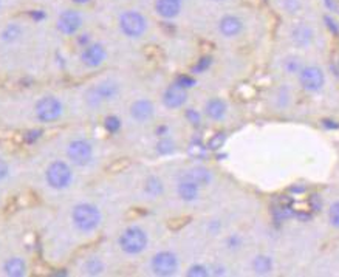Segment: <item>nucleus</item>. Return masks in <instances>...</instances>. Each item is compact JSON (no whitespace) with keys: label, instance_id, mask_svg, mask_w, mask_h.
I'll return each mask as SVG.
<instances>
[{"label":"nucleus","instance_id":"obj_1","mask_svg":"<svg viewBox=\"0 0 339 277\" xmlns=\"http://www.w3.org/2000/svg\"><path fill=\"white\" fill-rule=\"evenodd\" d=\"M72 222L81 233H93L101 223V212L95 204L81 203L73 207Z\"/></svg>","mask_w":339,"mask_h":277},{"label":"nucleus","instance_id":"obj_2","mask_svg":"<svg viewBox=\"0 0 339 277\" xmlns=\"http://www.w3.org/2000/svg\"><path fill=\"white\" fill-rule=\"evenodd\" d=\"M45 181L51 189H67L73 181V170L65 161H53L45 170Z\"/></svg>","mask_w":339,"mask_h":277},{"label":"nucleus","instance_id":"obj_3","mask_svg":"<svg viewBox=\"0 0 339 277\" xmlns=\"http://www.w3.org/2000/svg\"><path fill=\"white\" fill-rule=\"evenodd\" d=\"M118 24L124 36L132 39L141 38L147 30V19L139 11H133V9L124 11L120 16Z\"/></svg>","mask_w":339,"mask_h":277},{"label":"nucleus","instance_id":"obj_4","mask_svg":"<svg viewBox=\"0 0 339 277\" xmlns=\"http://www.w3.org/2000/svg\"><path fill=\"white\" fill-rule=\"evenodd\" d=\"M149 243V238L146 231L138 228V226H130L127 228L124 233L120 237V246L126 254H130V256H135V254H139L146 249Z\"/></svg>","mask_w":339,"mask_h":277},{"label":"nucleus","instance_id":"obj_5","mask_svg":"<svg viewBox=\"0 0 339 277\" xmlns=\"http://www.w3.org/2000/svg\"><path fill=\"white\" fill-rule=\"evenodd\" d=\"M62 112H64L62 102L54 96H43L34 106V113H36L38 121L43 124L56 122L62 117Z\"/></svg>","mask_w":339,"mask_h":277},{"label":"nucleus","instance_id":"obj_6","mask_svg":"<svg viewBox=\"0 0 339 277\" xmlns=\"http://www.w3.org/2000/svg\"><path fill=\"white\" fill-rule=\"evenodd\" d=\"M67 157L76 166H87L93 159V146L85 138H75L67 146Z\"/></svg>","mask_w":339,"mask_h":277},{"label":"nucleus","instance_id":"obj_7","mask_svg":"<svg viewBox=\"0 0 339 277\" xmlns=\"http://www.w3.org/2000/svg\"><path fill=\"white\" fill-rule=\"evenodd\" d=\"M150 268L157 276L168 277L177 273L178 270V259L170 251H161L155 254L154 259L150 262Z\"/></svg>","mask_w":339,"mask_h":277},{"label":"nucleus","instance_id":"obj_8","mask_svg":"<svg viewBox=\"0 0 339 277\" xmlns=\"http://www.w3.org/2000/svg\"><path fill=\"white\" fill-rule=\"evenodd\" d=\"M84 19L83 14L76 9H65L59 14L56 22V28L62 33L64 36H75V34L83 28Z\"/></svg>","mask_w":339,"mask_h":277},{"label":"nucleus","instance_id":"obj_9","mask_svg":"<svg viewBox=\"0 0 339 277\" xmlns=\"http://www.w3.org/2000/svg\"><path fill=\"white\" fill-rule=\"evenodd\" d=\"M120 93V85L113 82V80H104V82H99L98 85L93 87L88 95L87 99L91 104H101V102H107L112 101L118 96Z\"/></svg>","mask_w":339,"mask_h":277},{"label":"nucleus","instance_id":"obj_10","mask_svg":"<svg viewBox=\"0 0 339 277\" xmlns=\"http://www.w3.org/2000/svg\"><path fill=\"white\" fill-rule=\"evenodd\" d=\"M299 80H300V85L307 91H318L322 88V85L325 82V78H324V73L319 67L308 65V67L300 68Z\"/></svg>","mask_w":339,"mask_h":277},{"label":"nucleus","instance_id":"obj_11","mask_svg":"<svg viewBox=\"0 0 339 277\" xmlns=\"http://www.w3.org/2000/svg\"><path fill=\"white\" fill-rule=\"evenodd\" d=\"M107 57V51L101 43H88L84 47L83 53H81V61L88 68H96L104 64Z\"/></svg>","mask_w":339,"mask_h":277},{"label":"nucleus","instance_id":"obj_12","mask_svg":"<svg viewBox=\"0 0 339 277\" xmlns=\"http://www.w3.org/2000/svg\"><path fill=\"white\" fill-rule=\"evenodd\" d=\"M186 88L180 87L178 84H172L166 88L165 95H163V102L168 109H180L186 102Z\"/></svg>","mask_w":339,"mask_h":277},{"label":"nucleus","instance_id":"obj_13","mask_svg":"<svg viewBox=\"0 0 339 277\" xmlns=\"http://www.w3.org/2000/svg\"><path fill=\"white\" fill-rule=\"evenodd\" d=\"M243 20L239 16H234V14H228L223 16L218 22V31L223 34L225 38H234V36H239V34L243 31Z\"/></svg>","mask_w":339,"mask_h":277},{"label":"nucleus","instance_id":"obj_14","mask_svg":"<svg viewBox=\"0 0 339 277\" xmlns=\"http://www.w3.org/2000/svg\"><path fill=\"white\" fill-rule=\"evenodd\" d=\"M184 0H157L155 11L157 14L166 20H172L180 16Z\"/></svg>","mask_w":339,"mask_h":277},{"label":"nucleus","instance_id":"obj_15","mask_svg":"<svg viewBox=\"0 0 339 277\" xmlns=\"http://www.w3.org/2000/svg\"><path fill=\"white\" fill-rule=\"evenodd\" d=\"M154 104L149 99H138L130 106L132 118L138 122H146L154 117Z\"/></svg>","mask_w":339,"mask_h":277},{"label":"nucleus","instance_id":"obj_16","mask_svg":"<svg viewBox=\"0 0 339 277\" xmlns=\"http://www.w3.org/2000/svg\"><path fill=\"white\" fill-rule=\"evenodd\" d=\"M313 30L307 24H299L291 30V40L295 42L297 47H307L313 40Z\"/></svg>","mask_w":339,"mask_h":277},{"label":"nucleus","instance_id":"obj_17","mask_svg":"<svg viewBox=\"0 0 339 277\" xmlns=\"http://www.w3.org/2000/svg\"><path fill=\"white\" fill-rule=\"evenodd\" d=\"M177 192H178V197H180L183 201H194V200L198 198V192H200V186H198V184H195L194 181H191V180L183 178V180L178 183Z\"/></svg>","mask_w":339,"mask_h":277},{"label":"nucleus","instance_id":"obj_18","mask_svg":"<svg viewBox=\"0 0 339 277\" xmlns=\"http://www.w3.org/2000/svg\"><path fill=\"white\" fill-rule=\"evenodd\" d=\"M183 178L191 180V181H194L195 184H198V186L202 188V186H208V184L211 183L212 175H211V172H209L206 167L197 166V167H192V169H189L188 172H186Z\"/></svg>","mask_w":339,"mask_h":277},{"label":"nucleus","instance_id":"obj_19","mask_svg":"<svg viewBox=\"0 0 339 277\" xmlns=\"http://www.w3.org/2000/svg\"><path fill=\"white\" fill-rule=\"evenodd\" d=\"M205 113H206L208 118H211L214 121H220L226 115V104H225V101L220 99V98L209 99L206 102Z\"/></svg>","mask_w":339,"mask_h":277},{"label":"nucleus","instance_id":"obj_20","mask_svg":"<svg viewBox=\"0 0 339 277\" xmlns=\"http://www.w3.org/2000/svg\"><path fill=\"white\" fill-rule=\"evenodd\" d=\"M3 271L6 276L11 277H20V276H25L27 273V263L23 262L20 257H13L5 262L3 265Z\"/></svg>","mask_w":339,"mask_h":277},{"label":"nucleus","instance_id":"obj_21","mask_svg":"<svg viewBox=\"0 0 339 277\" xmlns=\"http://www.w3.org/2000/svg\"><path fill=\"white\" fill-rule=\"evenodd\" d=\"M253 268L257 274H270L273 271V259L268 256H257L253 262Z\"/></svg>","mask_w":339,"mask_h":277},{"label":"nucleus","instance_id":"obj_22","mask_svg":"<svg viewBox=\"0 0 339 277\" xmlns=\"http://www.w3.org/2000/svg\"><path fill=\"white\" fill-rule=\"evenodd\" d=\"M273 214L276 217V220H285V218L293 215V211H291V204L290 201L280 200L279 203H276L273 206Z\"/></svg>","mask_w":339,"mask_h":277},{"label":"nucleus","instance_id":"obj_23","mask_svg":"<svg viewBox=\"0 0 339 277\" xmlns=\"http://www.w3.org/2000/svg\"><path fill=\"white\" fill-rule=\"evenodd\" d=\"M146 192L152 197H158V195L163 194V183L160 178L157 177H150L146 181Z\"/></svg>","mask_w":339,"mask_h":277},{"label":"nucleus","instance_id":"obj_24","mask_svg":"<svg viewBox=\"0 0 339 277\" xmlns=\"http://www.w3.org/2000/svg\"><path fill=\"white\" fill-rule=\"evenodd\" d=\"M20 36H22V28H20L17 24H11V25H8V27L3 30V33H2V39H3L5 42H14V40H17Z\"/></svg>","mask_w":339,"mask_h":277},{"label":"nucleus","instance_id":"obj_25","mask_svg":"<svg viewBox=\"0 0 339 277\" xmlns=\"http://www.w3.org/2000/svg\"><path fill=\"white\" fill-rule=\"evenodd\" d=\"M84 270L90 276H96V274H101L104 271V265L99 259H90V260H87Z\"/></svg>","mask_w":339,"mask_h":277},{"label":"nucleus","instance_id":"obj_26","mask_svg":"<svg viewBox=\"0 0 339 277\" xmlns=\"http://www.w3.org/2000/svg\"><path fill=\"white\" fill-rule=\"evenodd\" d=\"M188 274L189 277H206V276H209L211 273H209V268L208 267H205V265H200V263H197V265H192V267L188 270Z\"/></svg>","mask_w":339,"mask_h":277},{"label":"nucleus","instance_id":"obj_27","mask_svg":"<svg viewBox=\"0 0 339 277\" xmlns=\"http://www.w3.org/2000/svg\"><path fill=\"white\" fill-rule=\"evenodd\" d=\"M106 130L109 133H116L120 129H121V119L118 117H115V115H112V117L106 118Z\"/></svg>","mask_w":339,"mask_h":277},{"label":"nucleus","instance_id":"obj_28","mask_svg":"<svg viewBox=\"0 0 339 277\" xmlns=\"http://www.w3.org/2000/svg\"><path fill=\"white\" fill-rule=\"evenodd\" d=\"M173 147H175L173 141H170V140H168V138H165V140H161V141L157 144V151H158L161 155H168V154L173 152Z\"/></svg>","mask_w":339,"mask_h":277},{"label":"nucleus","instance_id":"obj_29","mask_svg":"<svg viewBox=\"0 0 339 277\" xmlns=\"http://www.w3.org/2000/svg\"><path fill=\"white\" fill-rule=\"evenodd\" d=\"M211 64H212V59H211V57H202V59L192 67V72H194V73H203V72L208 70L209 67H211Z\"/></svg>","mask_w":339,"mask_h":277},{"label":"nucleus","instance_id":"obj_30","mask_svg":"<svg viewBox=\"0 0 339 277\" xmlns=\"http://www.w3.org/2000/svg\"><path fill=\"white\" fill-rule=\"evenodd\" d=\"M175 84H178L180 87H183V88H191V87H194L195 85V79L192 78V76H188V75H181V76H178L177 78V80H175Z\"/></svg>","mask_w":339,"mask_h":277},{"label":"nucleus","instance_id":"obj_31","mask_svg":"<svg viewBox=\"0 0 339 277\" xmlns=\"http://www.w3.org/2000/svg\"><path fill=\"white\" fill-rule=\"evenodd\" d=\"M330 223L335 228H339V201L333 203L330 207Z\"/></svg>","mask_w":339,"mask_h":277},{"label":"nucleus","instance_id":"obj_32","mask_svg":"<svg viewBox=\"0 0 339 277\" xmlns=\"http://www.w3.org/2000/svg\"><path fill=\"white\" fill-rule=\"evenodd\" d=\"M223 143H225V135L223 133H215V136H212L211 141H209V149L215 151V149L223 146Z\"/></svg>","mask_w":339,"mask_h":277},{"label":"nucleus","instance_id":"obj_33","mask_svg":"<svg viewBox=\"0 0 339 277\" xmlns=\"http://www.w3.org/2000/svg\"><path fill=\"white\" fill-rule=\"evenodd\" d=\"M186 118H188V121L192 124V125H198L202 121V117H200V113L195 112L194 109H189L188 112H186Z\"/></svg>","mask_w":339,"mask_h":277},{"label":"nucleus","instance_id":"obj_34","mask_svg":"<svg viewBox=\"0 0 339 277\" xmlns=\"http://www.w3.org/2000/svg\"><path fill=\"white\" fill-rule=\"evenodd\" d=\"M287 70H288L290 73H297V72H300V64H299V61H297V59H288V61H287Z\"/></svg>","mask_w":339,"mask_h":277},{"label":"nucleus","instance_id":"obj_35","mask_svg":"<svg viewBox=\"0 0 339 277\" xmlns=\"http://www.w3.org/2000/svg\"><path fill=\"white\" fill-rule=\"evenodd\" d=\"M324 20H325L327 27H329V30H330L333 34H339V25L336 24V20H333V19H332V17H329V16H325V17H324Z\"/></svg>","mask_w":339,"mask_h":277},{"label":"nucleus","instance_id":"obj_36","mask_svg":"<svg viewBox=\"0 0 339 277\" xmlns=\"http://www.w3.org/2000/svg\"><path fill=\"white\" fill-rule=\"evenodd\" d=\"M284 6L287 11H290V13H296V9L300 6L297 0H284Z\"/></svg>","mask_w":339,"mask_h":277},{"label":"nucleus","instance_id":"obj_37","mask_svg":"<svg viewBox=\"0 0 339 277\" xmlns=\"http://www.w3.org/2000/svg\"><path fill=\"white\" fill-rule=\"evenodd\" d=\"M226 245H228L229 248H239V246H240V238L236 237V236H232V237H229V238L226 240Z\"/></svg>","mask_w":339,"mask_h":277},{"label":"nucleus","instance_id":"obj_38","mask_svg":"<svg viewBox=\"0 0 339 277\" xmlns=\"http://www.w3.org/2000/svg\"><path fill=\"white\" fill-rule=\"evenodd\" d=\"M8 175V164L5 163V161L0 159V180L5 178Z\"/></svg>","mask_w":339,"mask_h":277},{"label":"nucleus","instance_id":"obj_39","mask_svg":"<svg viewBox=\"0 0 339 277\" xmlns=\"http://www.w3.org/2000/svg\"><path fill=\"white\" fill-rule=\"evenodd\" d=\"M31 17L36 20V22H41L42 19H45V13L43 11H41V9H38V11H33L31 13Z\"/></svg>","mask_w":339,"mask_h":277},{"label":"nucleus","instance_id":"obj_40","mask_svg":"<svg viewBox=\"0 0 339 277\" xmlns=\"http://www.w3.org/2000/svg\"><path fill=\"white\" fill-rule=\"evenodd\" d=\"M157 135H160V136H165V135H168V127H166V125H161V127H158V129H157Z\"/></svg>","mask_w":339,"mask_h":277},{"label":"nucleus","instance_id":"obj_41","mask_svg":"<svg viewBox=\"0 0 339 277\" xmlns=\"http://www.w3.org/2000/svg\"><path fill=\"white\" fill-rule=\"evenodd\" d=\"M324 3H325V6L329 8V9H336V3H335V0H324Z\"/></svg>","mask_w":339,"mask_h":277},{"label":"nucleus","instance_id":"obj_42","mask_svg":"<svg viewBox=\"0 0 339 277\" xmlns=\"http://www.w3.org/2000/svg\"><path fill=\"white\" fill-rule=\"evenodd\" d=\"M212 270H214V273H212L214 276H221V274H225V268H223V267H214Z\"/></svg>","mask_w":339,"mask_h":277},{"label":"nucleus","instance_id":"obj_43","mask_svg":"<svg viewBox=\"0 0 339 277\" xmlns=\"http://www.w3.org/2000/svg\"><path fill=\"white\" fill-rule=\"evenodd\" d=\"M75 3H78V5H84V3H88L90 0H73Z\"/></svg>","mask_w":339,"mask_h":277},{"label":"nucleus","instance_id":"obj_44","mask_svg":"<svg viewBox=\"0 0 339 277\" xmlns=\"http://www.w3.org/2000/svg\"><path fill=\"white\" fill-rule=\"evenodd\" d=\"M212 2H223V0H212Z\"/></svg>","mask_w":339,"mask_h":277}]
</instances>
